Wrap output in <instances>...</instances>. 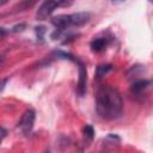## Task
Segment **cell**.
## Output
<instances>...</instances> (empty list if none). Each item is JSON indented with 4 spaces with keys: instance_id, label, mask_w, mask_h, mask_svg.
Wrapping results in <instances>:
<instances>
[{
    "instance_id": "30bf717a",
    "label": "cell",
    "mask_w": 153,
    "mask_h": 153,
    "mask_svg": "<svg viewBox=\"0 0 153 153\" xmlns=\"http://www.w3.org/2000/svg\"><path fill=\"white\" fill-rule=\"evenodd\" d=\"M6 134H7V131H6V129L5 128H2L1 126H0V143L2 142V140L5 139V136H6Z\"/></svg>"
},
{
    "instance_id": "52a82bcc",
    "label": "cell",
    "mask_w": 153,
    "mask_h": 153,
    "mask_svg": "<svg viewBox=\"0 0 153 153\" xmlns=\"http://www.w3.org/2000/svg\"><path fill=\"white\" fill-rule=\"evenodd\" d=\"M111 69H112L111 65H100V66H98L97 67V72H96L97 79H102L103 76H105Z\"/></svg>"
},
{
    "instance_id": "7a4b0ae2",
    "label": "cell",
    "mask_w": 153,
    "mask_h": 153,
    "mask_svg": "<svg viewBox=\"0 0 153 153\" xmlns=\"http://www.w3.org/2000/svg\"><path fill=\"white\" fill-rule=\"evenodd\" d=\"M90 19H91V14L88 12H78L72 14L56 16L51 18V23L56 27V32H61L69 27H80L87 24Z\"/></svg>"
},
{
    "instance_id": "8992f818",
    "label": "cell",
    "mask_w": 153,
    "mask_h": 153,
    "mask_svg": "<svg viewBox=\"0 0 153 153\" xmlns=\"http://www.w3.org/2000/svg\"><path fill=\"white\" fill-rule=\"evenodd\" d=\"M108 43H109V41H108L106 37H97V38H93V39L91 41L90 45H91L92 51H94V53H100V51H103V50L106 48Z\"/></svg>"
},
{
    "instance_id": "3957f363",
    "label": "cell",
    "mask_w": 153,
    "mask_h": 153,
    "mask_svg": "<svg viewBox=\"0 0 153 153\" xmlns=\"http://www.w3.org/2000/svg\"><path fill=\"white\" fill-rule=\"evenodd\" d=\"M73 1L74 0H45L38 7L36 13V19L45 20L55 12V10L60 7H69L73 5Z\"/></svg>"
},
{
    "instance_id": "277c9868",
    "label": "cell",
    "mask_w": 153,
    "mask_h": 153,
    "mask_svg": "<svg viewBox=\"0 0 153 153\" xmlns=\"http://www.w3.org/2000/svg\"><path fill=\"white\" fill-rule=\"evenodd\" d=\"M35 120H36V112L33 109H27L22 115V117L18 122V128L23 135H25V136L30 135V133L32 131L33 124H35Z\"/></svg>"
},
{
    "instance_id": "9c48e42d",
    "label": "cell",
    "mask_w": 153,
    "mask_h": 153,
    "mask_svg": "<svg viewBox=\"0 0 153 153\" xmlns=\"http://www.w3.org/2000/svg\"><path fill=\"white\" fill-rule=\"evenodd\" d=\"M93 134H94V130L91 126H86L84 128V137L87 142H91L93 140Z\"/></svg>"
},
{
    "instance_id": "8fae6325",
    "label": "cell",
    "mask_w": 153,
    "mask_h": 153,
    "mask_svg": "<svg viewBox=\"0 0 153 153\" xmlns=\"http://www.w3.org/2000/svg\"><path fill=\"white\" fill-rule=\"evenodd\" d=\"M8 81V78H5V79H0V93L2 92V90L5 88L6 86V82Z\"/></svg>"
},
{
    "instance_id": "5b68a950",
    "label": "cell",
    "mask_w": 153,
    "mask_h": 153,
    "mask_svg": "<svg viewBox=\"0 0 153 153\" xmlns=\"http://www.w3.org/2000/svg\"><path fill=\"white\" fill-rule=\"evenodd\" d=\"M151 86V81L149 80H136L131 84L130 86V94L134 99L136 100H141L143 99V96L146 93V91L148 90V87Z\"/></svg>"
},
{
    "instance_id": "ba28073f",
    "label": "cell",
    "mask_w": 153,
    "mask_h": 153,
    "mask_svg": "<svg viewBox=\"0 0 153 153\" xmlns=\"http://www.w3.org/2000/svg\"><path fill=\"white\" fill-rule=\"evenodd\" d=\"M36 1H37V0H23V1H20V2L18 4V6H17L14 10H16V12L25 11V10L32 7V6L36 4Z\"/></svg>"
},
{
    "instance_id": "4fadbf2b",
    "label": "cell",
    "mask_w": 153,
    "mask_h": 153,
    "mask_svg": "<svg viewBox=\"0 0 153 153\" xmlns=\"http://www.w3.org/2000/svg\"><path fill=\"white\" fill-rule=\"evenodd\" d=\"M8 2V0H0V7H2L4 5H6Z\"/></svg>"
},
{
    "instance_id": "5bb4252c",
    "label": "cell",
    "mask_w": 153,
    "mask_h": 153,
    "mask_svg": "<svg viewBox=\"0 0 153 153\" xmlns=\"http://www.w3.org/2000/svg\"><path fill=\"white\" fill-rule=\"evenodd\" d=\"M112 2H122V1H124V0H111Z\"/></svg>"
},
{
    "instance_id": "6da1fadb",
    "label": "cell",
    "mask_w": 153,
    "mask_h": 153,
    "mask_svg": "<svg viewBox=\"0 0 153 153\" xmlns=\"http://www.w3.org/2000/svg\"><path fill=\"white\" fill-rule=\"evenodd\" d=\"M96 111L105 121H114L123 114V99L121 93L110 85H102L96 92Z\"/></svg>"
},
{
    "instance_id": "7c38bea8",
    "label": "cell",
    "mask_w": 153,
    "mask_h": 153,
    "mask_svg": "<svg viewBox=\"0 0 153 153\" xmlns=\"http://www.w3.org/2000/svg\"><path fill=\"white\" fill-rule=\"evenodd\" d=\"M4 60H5V54H1V55H0V66L2 65Z\"/></svg>"
}]
</instances>
